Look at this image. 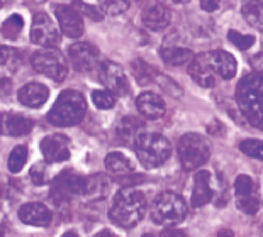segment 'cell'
<instances>
[{"label":"cell","mask_w":263,"mask_h":237,"mask_svg":"<svg viewBox=\"0 0 263 237\" xmlns=\"http://www.w3.org/2000/svg\"><path fill=\"white\" fill-rule=\"evenodd\" d=\"M172 12L165 4H155L149 9L144 10L143 14V24L149 31H163L170 26Z\"/></svg>","instance_id":"19"},{"label":"cell","mask_w":263,"mask_h":237,"mask_svg":"<svg viewBox=\"0 0 263 237\" xmlns=\"http://www.w3.org/2000/svg\"><path fill=\"white\" fill-rule=\"evenodd\" d=\"M105 168L114 176H127V174H133L134 171L131 160H127L121 152H110V154H107V157H105Z\"/></svg>","instance_id":"22"},{"label":"cell","mask_w":263,"mask_h":237,"mask_svg":"<svg viewBox=\"0 0 263 237\" xmlns=\"http://www.w3.org/2000/svg\"><path fill=\"white\" fill-rule=\"evenodd\" d=\"M205 65L209 68V71L214 75L217 82L219 80H231L236 75L238 65L236 60L233 58V54L226 53V51H209V53H202Z\"/></svg>","instance_id":"11"},{"label":"cell","mask_w":263,"mask_h":237,"mask_svg":"<svg viewBox=\"0 0 263 237\" xmlns=\"http://www.w3.org/2000/svg\"><path fill=\"white\" fill-rule=\"evenodd\" d=\"M85 182L87 180H82L80 176H75V174L65 173L54 182L51 195L57 199L58 202L70 199L71 195H80L85 191Z\"/></svg>","instance_id":"16"},{"label":"cell","mask_w":263,"mask_h":237,"mask_svg":"<svg viewBox=\"0 0 263 237\" xmlns=\"http://www.w3.org/2000/svg\"><path fill=\"white\" fill-rule=\"evenodd\" d=\"M19 102L24 107H29V109H39L46 104V100L49 98V90L48 87H44L43 83H26L24 87L19 90L17 93Z\"/></svg>","instance_id":"18"},{"label":"cell","mask_w":263,"mask_h":237,"mask_svg":"<svg viewBox=\"0 0 263 237\" xmlns=\"http://www.w3.org/2000/svg\"><path fill=\"white\" fill-rule=\"evenodd\" d=\"M143 180H144V176H141V174H133L129 183H143ZM126 182H127V178H121L119 180V183H126Z\"/></svg>","instance_id":"41"},{"label":"cell","mask_w":263,"mask_h":237,"mask_svg":"<svg viewBox=\"0 0 263 237\" xmlns=\"http://www.w3.org/2000/svg\"><path fill=\"white\" fill-rule=\"evenodd\" d=\"M22 27H24V19H22L19 14H14V15H10L9 19H5L2 27H0V32H2V36L5 39L14 41V39H17L21 36Z\"/></svg>","instance_id":"27"},{"label":"cell","mask_w":263,"mask_h":237,"mask_svg":"<svg viewBox=\"0 0 263 237\" xmlns=\"http://www.w3.org/2000/svg\"><path fill=\"white\" fill-rule=\"evenodd\" d=\"M129 7V0H100V10L105 15H121Z\"/></svg>","instance_id":"29"},{"label":"cell","mask_w":263,"mask_h":237,"mask_svg":"<svg viewBox=\"0 0 263 237\" xmlns=\"http://www.w3.org/2000/svg\"><path fill=\"white\" fill-rule=\"evenodd\" d=\"M68 56L77 71L90 73L100 66L99 49L90 43H75L68 48Z\"/></svg>","instance_id":"10"},{"label":"cell","mask_w":263,"mask_h":237,"mask_svg":"<svg viewBox=\"0 0 263 237\" xmlns=\"http://www.w3.org/2000/svg\"><path fill=\"white\" fill-rule=\"evenodd\" d=\"M189 75L195 83H199L200 87H204V88H214L217 85V80L214 78V75L209 71V68H207L205 60H204L202 54L194 56V60L190 61Z\"/></svg>","instance_id":"21"},{"label":"cell","mask_w":263,"mask_h":237,"mask_svg":"<svg viewBox=\"0 0 263 237\" xmlns=\"http://www.w3.org/2000/svg\"><path fill=\"white\" fill-rule=\"evenodd\" d=\"M131 71H133V75L139 85L153 83V82H156V78H158V75H160V71L156 70L155 66L146 63L144 60H134L131 63Z\"/></svg>","instance_id":"26"},{"label":"cell","mask_w":263,"mask_h":237,"mask_svg":"<svg viewBox=\"0 0 263 237\" xmlns=\"http://www.w3.org/2000/svg\"><path fill=\"white\" fill-rule=\"evenodd\" d=\"M161 235H183V232H180V230H172V229H166L161 232Z\"/></svg>","instance_id":"42"},{"label":"cell","mask_w":263,"mask_h":237,"mask_svg":"<svg viewBox=\"0 0 263 237\" xmlns=\"http://www.w3.org/2000/svg\"><path fill=\"white\" fill-rule=\"evenodd\" d=\"M134 149L146 168H158L170 157V141L156 132H139L134 139Z\"/></svg>","instance_id":"4"},{"label":"cell","mask_w":263,"mask_h":237,"mask_svg":"<svg viewBox=\"0 0 263 237\" xmlns=\"http://www.w3.org/2000/svg\"><path fill=\"white\" fill-rule=\"evenodd\" d=\"M31 178H32V182H34V185L37 186L46 183V169L43 168L41 163H37V165L31 168Z\"/></svg>","instance_id":"38"},{"label":"cell","mask_w":263,"mask_h":237,"mask_svg":"<svg viewBox=\"0 0 263 237\" xmlns=\"http://www.w3.org/2000/svg\"><path fill=\"white\" fill-rule=\"evenodd\" d=\"M54 14H57L60 29L66 37L77 39L82 36L85 27H83L82 14L75 7H71V5H57Z\"/></svg>","instance_id":"12"},{"label":"cell","mask_w":263,"mask_h":237,"mask_svg":"<svg viewBox=\"0 0 263 237\" xmlns=\"http://www.w3.org/2000/svg\"><path fill=\"white\" fill-rule=\"evenodd\" d=\"M99 78L117 97H124L129 93V82L124 73V68L114 61H102L99 66Z\"/></svg>","instance_id":"9"},{"label":"cell","mask_w":263,"mask_h":237,"mask_svg":"<svg viewBox=\"0 0 263 237\" xmlns=\"http://www.w3.org/2000/svg\"><path fill=\"white\" fill-rule=\"evenodd\" d=\"M92 100L100 110H109L116 105V95L110 90H95L92 93Z\"/></svg>","instance_id":"30"},{"label":"cell","mask_w":263,"mask_h":237,"mask_svg":"<svg viewBox=\"0 0 263 237\" xmlns=\"http://www.w3.org/2000/svg\"><path fill=\"white\" fill-rule=\"evenodd\" d=\"M239 149H241L246 156L263 161V141H260V139H246V141H243L241 144H239Z\"/></svg>","instance_id":"31"},{"label":"cell","mask_w":263,"mask_h":237,"mask_svg":"<svg viewBox=\"0 0 263 237\" xmlns=\"http://www.w3.org/2000/svg\"><path fill=\"white\" fill-rule=\"evenodd\" d=\"M143 131H144V124L141 122V118L124 117L119 126H117V137H119L121 143H127V141L136 139L138 134Z\"/></svg>","instance_id":"24"},{"label":"cell","mask_w":263,"mask_h":237,"mask_svg":"<svg viewBox=\"0 0 263 237\" xmlns=\"http://www.w3.org/2000/svg\"><path fill=\"white\" fill-rule=\"evenodd\" d=\"M146 208V196L141 191L126 186L114 196L109 217L121 229H133L134 225H138L143 220Z\"/></svg>","instance_id":"1"},{"label":"cell","mask_w":263,"mask_h":237,"mask_svg":"<svg viewBox=\"0 0 263 237\" xmlns=\"http://www.w3.org/2000/svg\"><path fill=\"white\" fill-rule=\"evenodd\" d=\"M238 207L241 208V212L248 213V215H255V213L260 210V202L258 199H255V196H251V195L239 196Z\"/></svg>","instance_id":"37"},{"label":"cell","mask_w":263,"mask_h":237,"mask_svg":"<svg viewBox=\"0 0 263 237\" xmlns=\"http://www.w3.org/2000/svg\"><path fill=\"white\" fill-rule=\"evenodd\" d=\"M136 109L143 117L155 121V118H161L165 115L166 105L165 100L160 95H156L153 92H143L136 98Z\"/></svg>","instance_id":"17"},{"label":"cell","mask_w":263,"mask_h":237,"mask_svg":"<svg viewBox=\"0 0 263 237\" xmlns=\"http://www.w3.org/2000/svg\"><path fill=\"white\" fill-rule=\"evenodd\" d=\"M39 148L48 163H61L70 157V141L63 134L46 135L41 141Z\"/></svg>","instance_id":"13"},{"label":"cell","mask_w":263,"mask_h":237,"mask_svg":"<svg viewBox=\"0 0 263 237\" xmlns=\"http://www.w3.org/2000/svg\"><path fill=\"white\" fill-rule=\"evenodd\" d=\"M160 56L165 63L172 66L185 65L194 60V53L187 48H177V46H163L160 49Z\"/></svg>","instance_id":"23"},{"label":"cell","mask_w":263,"mask_h":237,"mask_svg":"<svg viewBox=\"0 0 263 237\" xmlns=\"http://www.w3.org/2000/svg\"><path fill=\"white\" fill-rule=\"evenodd\" d=\"M32 68L41 75L51 78L54 82H63L68 75V65L61 54V51L54 48H43L32 56Z\"/></svg>","instance_id":"7"},{"label":"cell","mask_w":263,"mask_h":237,"mask_svg":"<svg viewBox=\"0 0 263 237\" xmlns=\"http://www.w3.org/2000/svg\"><path fill=\"white\" fill-rule=\"evenodd\" d=\"M187 215V203L175 191H163L151 207V220L158 225H175Z\"/></svg>","instance_id":"5"},{"label":"cell","mask_w":263,"mask_h":237,"mask_svg":"<svg viewBox=\"0 0 263 237\" xmlns=\"http://www.w3.org/2000/svg\"><path fill=\"white\" fill-rule=\"evenodd\" d=\"M14 49H10L7 46H0V65H7L10 60L14 58Z\"/></svg>","instance_id":"40"},{"label":"cell","mask_w":263,"mask_h":237,"mask_svg":"<svg viewBox=\"0 0 263 237\" xmlns=\"http://www.w3.org/2000/svg\"><path fill=\"white\" fill-rule=\"evenodd\" d=\"M31 41L43 48H53L57 46L60 41V31L54 26V22L49 19L48 14L37 12L32 17V26H31Z\"/></svg>","instance_id":"8"},{"label":"cell","mask_w":263,"mask_h":237,"mask_svg":"<svg viewBox=\"0 0 263 237\" xmlns=\"http://www.w3.org/2000/svg\"><path fill=\"white\" fill-rule=\"evenodd\" d=\"M5 83V80H4V78L2 76H0V87H2V85Z\"/></svg>","instance_id":"45"},{"label":"cell","mask_w":263,"mask_h":237,"mask_svg":"<svg viewBox=\"0 0 263 237\" xmlns=\"http://www.w3.org/2000/svg\"><path fill=\"white\" fill-rule=\"evenodd\" d=\"M173 2H177V4H187L189 0H173Z\"/></svg>","instance_id":"44"},{"label":"cell","mask_w":263,"mask_h":237,"mask_svg":"<svg viewBox=\"0 0 263 237\" xmlns=\"http://www.w3.org/2000/svg\"><path fill=\"white\" fill-rule=\"evenodd\" d=\"M236 100L251 126L263 131V73H255L239 82Z\"/></svg>","instance_id":"2"},{"label":"cell","mask_w":263,"mask_h":237,"mask_svg":"<svg viewBox=\"0 0 263 237\" xmlns=\"http://www.w3.org/2000/svg\"><path fill=\"white\" fill-rule=\"evenodd\" d=\"M97 235H99V237H100V235H102V237H107V235H112V234H110L109 230H104V232H99Z\"/></svg>","instance_id":"43"},{"label":"cell","mask_w":263,"mask_h":237,"mask_svg":"<svg viewBox=\"0 0 263 237\" xmlns=\"http://www.w3.org/2000/svg\"><path fill=\"white\" fill-rule=\"evenodd\" d=\"M73 7L78 10V12L82 14V17L85 15L87 19H92V21H102V10L97 9V7H93V5H88L85 2H82V0H73Z\"/></svg>","instance_id":"33"},{"label":"cell","mask_w":263,"mask_h":237,"mask_svg":"<svg viewBox=\"0 0 263 237\" xmlns=\"http://www.w3.org/2000/svg\"><path fill=\"white\" fill-rule=\"evenodd\" d=\"M234 190H236L238 196H246L251 195L255 190V182L246 174H241V176L236 178V183H234Z\"/></svg>","instance_id":"36"},{"label":"cell","mask_w":263,"mask_h":237,"mask_svg":"<svg viewBox=\"0 0 263 237\" xmlns=\"http://www.w3.org/2000/svg\"><path fill=\"white\" fill-rule=\"evenodd\" d=\"M212 200L211 188V174L199 169L194 176V190H192V207H202Z\"/></svg>","instance_id":"20"},{"label":"cell","mask_w":263,"mask_h":237,"mask_svg":"<svg viewBox=\"0 0 263 237\" xmlns=\"http://www.w3.org/2000/svg\"><path fill=\"white\" fill-rule=\"evenodd\" d=\"M243 15L251 27L263 32V0H243Z\"/></svg>","instance_id":"25"},{"label":"cell","mask_w":263,"mask_h":237,"mask_svg":"<svg viewBox=\"0 0 263 237\" xmlns=\"http://www.w3.org/2000/svg\"><path fill=\"white\" fill-rule=\"evenodd\" d=\"M228 39L239 49H248L255 44V36H250V34H243L238 31H229Z\"/></svg>","instance_id":"34"},{"label":"cell","mask_w":263,"mask_h":237,"mask_svg":"<svg viewBox=\"0 0 263 237\" xmlns=\"http://www.w3.org/2000/svg\"><path fill=\"white\" fill-rule=\"evenodd\" d=\"M136 2H146V0H136Z\"/></svg>","instance_id":"46"},{"label":"cell","mask_w":263,"mask_h":237,"mask_svg":"<svg viewBox=\"0 0 263 237\" xmlns=\"http://www.w3.org/2000/svg\"><path fill=\"white\" fill-rule=\"evenodd\" d=\"M219 0H200V7H202L204 12H216L219 9Z\"/></svg>","instance_id":"39"},{"label":"cell","mask_w":263,"mask_h":237,"mask_svg":"<svg viewBox=\"0 0 263 237\" xmlns=\"http://www.w3.org/2000/svg\"><path fill=\"white\" fill-rule=\"evenodd\" d=\"M107 188H109V183L104 176H93V178L85 182V191H83V193H90L95 196H104Z\"/></svg>","instance_id":"32"},{"label":"cell","mask_w":263,"mask_h":237,"mask_svg":"<svg viewBox=\"0 0 263 237\" xmlns=\"http://www.w3.org/2000/svg\"><path fill=\"white\" fill-rule=\"evenodd\" d=\"M180 165L185 171H194V169L205 165L211 156L209 143L199 134H185L178 139L177 144Z\"/></svg>","instance_id":"6"},{"label":"cell","mask_w":263,"mask_h":237,"mask_svg":"<svg viewBox=\"0 0 263 237\" xmlns=\"http://www.w3.org/2000/svg\"><path fill=\"white\" fill-rule=\"evenodd\" d=\"M87 114V100L75 90H65L48 112V121L57 127H70L80 124Z\"/></svg>","instance_id":"3"},{"label":"cell","mask_w":263,"mask_h":237,"mask_svg":"<svg viewBox=\"0 0 263 237\" xmlns=\"http://www.w3.org/2000/svg\"><path fill=\"white\" fill-rule=\"evenodd\" d=\"M156 83H158V87L163 90L165 93H168L170 97H180V95L183 93L177 82H173L172 78H168V76L161 75V73L158 75V78H156Z\"/></svg>","instance_id":"35"},{"label":"cell","mask_w":263,"mask_h":237,"mask_svg":"<svg viewBox=\"0 0 263 237\" xmlns=\"http://www.w3.org/2000/svg\"><path fill=\"white\" fill-rule=\"evenodd\" d=\"M19 219L21 222H24L26 225H32V227H48L53 215L49 208H46V205L37 202H29L19 208Z\"/></svg>","instance_id":"15"},{"label":"cell","mask_w":263,"mask_h":237,"mask_svg":"<svg viewBox=\"0 0 263 237\" xmlns=\"http://www.w3.org/2000/svg\"><path fill=\"white\" fill-rule=\"evenodd\" d=\"M32 129H34V121L29 117L19 115L15 112H7L0 115V134L2 135L19 137V135L29 134Z\"/></svg>","instance_id":"14"},{"label":"cell","mask_w":263,"mask_h":237,"mask_svg":"<svg viewBox=\"0 0 263 237\" xmlns=\"http://www.w3.org/2000/svg\"><path fill=\"white\" fill-rule=\"evenodd\" d=\"M26 163H27V148L26 146H17V148H14L12 152H10L7 168L10 173L17 174L22 171V168L26 166Z\"/></svg>","instance_id":"28"}]
</instances>
